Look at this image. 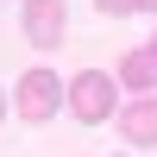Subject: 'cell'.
Instances as JSON below:
<instances>
[{
	"label": "cell",
	"mask_w": 157,
	"mask_h": 157,
	"mask_svg": "<svg viewBox=\"0 0 157 157\" xmlns=\"http://www.w3.org/2000/svg\"><path fill=\"white\" fill-rule=\"evenodd\" d=\"M19 25H25V38H32V50H57L63 38H69V0H25Z\"/></svg>",
	"instance_id": "3"
},
{
	"label": "cell",
	"mask_w": 157,
	"mask_h": 157,
	"mask_svg": "<svg viewBox=\"0 0 157 157\" xmlns=\"http://www.w3.org/2000/svg\"><path fill=\"white\" fill-rule=\"evenodd\" d=\"M101 13H107V19H126V13H138V0H94Z\"/></svg>",
	"instance_id": "6"
},
{
	"label": "cell",
	"mask_w": 157,
	"mask_h": 157,
	"mask_svg": "<svg viewBox=\"0 0 157 157\" xmlns=\"http://www.w3.org/2000/svg\"><path fill=\"white\" fill-rule=\"evenodd\" d=\"M6 113H13V94H6V88H0V120H6Z\"/></svg>",
	"instance_id": "7"
},
{
	"label": "cell",
	"mask_w": 157,
	"mask_h": 157,
	"mask_svg": "<svg viewBox=\"0 0 157 157\" xmlns=\"http://www.w3.org/2000/svg\"><path fill=\"white\" fill-rule=\"evenodd\" d=\"M120 88H132V94H157V50H126L120 57Z\"/></svg>",
	"instance_id": "5"
},
{
	"label": "cell",
	"mask_w": 157,
	"mask_h": 157,
	"mask_svg": "<svg viewBox=\"0 0 157 157\" xmlns=\"http://www.w3.org/2000/svg\"><path fill=\"white\" fill-rule=\"evenodd\" d=\"M69 120H82V126L120 120V75H113V69H82V75H69Z\"/></svg>",
	"instance_id": "2"
},
{
	"label": "cell",
	"mask_w": 157,
	"mask_h": 157,
	"mask_svg": "<svg viewBox=\"0 0 157 157\" xmlns=\"http://www.w3.org/2000/svg\"><path fill=\"white\" fill-rule=\"evenodd\" d=\"M69 107V82H63L57 69H25L19 75V88H13V113H19L25 126H44V120H57V113Z\"/></svg>",
	"instance_id": "1"
},
{
	"label": "cell",
	"mask_w": 157,
	"mask_h": 157,
	"mask_svg": "<svg viewBox=\"0 0 157 157\" xmlns=\"http://www.w3.org/2000/svg\"><path fill=\"white\" fill-rule=\"evenodd\" d=\"M113 126H120L126 145L151 151V145H157V94H132V101L120 107V120H113Z\"/></svg>",
	"instance_id": "4"
},
{
	"label": "cell",
	"mask_w": 157,
	"mask_h": 157,
	"mask_svg": "<svg viewBox=\"0 0 157 157\" xmlns=\"http://www.w3.org/2000/svg\"><path fill=\"white\" fill-rule=\"evenodd\" d=\"M113 157H120V151H113Z\"/></svg>",
	"instance_id": "10"
},
{
	"label": "cell",
	"mask_w": 157,
	"mask_h": 157,
	"mask_svg": "<svg viewBox=\"0 0 157 157\" xmlns=\"http://www.w3.org/2000/svg\"><path fill=\"white\" fill-rule=\"evenodd\" d=\"M138 13H157V0H138Z\"/></svg>",
	"instance_id": "8"
},
{
	"label": "cell",
	"mask_w": 157,
	"mask_h": 157,
	"mask_svg": "<svg viewBox=\"0 0 157 157\" xmlns=\"http://www.w3.org/2000/svg\"><path fill=\"white\" fill-rule=\"evenodd\" d=\"M151 50H157V38H151Z\"/></svg>",
	"instance_id": "9"
}]
</instances>
